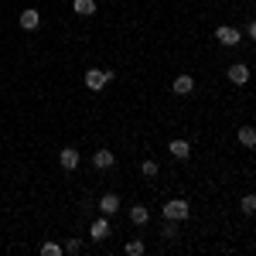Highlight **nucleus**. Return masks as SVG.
I'll use <instances>...</instances> for the list:
<instances>
[{
  "label": "nucleus",
  "instance_id": "9",
  "mask_svg": "<svg viewBox=\"0 0 256 256\" xmlns=\"http://www.w3.org/2000/svg\"><path fill=\"white\" fill-rule=\"evenodd\" d=\"M171 89H174V96H192V92H195V79H192V76H178Z\"/></svg>",
  "mask_w": 256,
  "mask_h": 256
},
{
  "label": "nucleus",
  "instance_id": "3",
  "mask_svg": "<svg viewBox=\"0 0 256 256\" xmlns=\"http://www.w3.org/2000/svg\"><path fill=\"white\" fill-rule=\"evenodd\" d=\"M216 38H218V44H226V48H236L239 41H242V34H239L236 28H229V24H222L216 31Z\"/></svg>",
  "mask_w": 256,
  "mask_h": 256
},
{
  "label": "nucleus",
  "instance_id": "15",
  "mask_svg": "<svg viewBox=\"0 0 256 256\" xmlns=\"http://www.w3.org/2000/svg\"><path fill=\"white\" fill-rule=\"evenodd\" d=\"M65 250H62L58 242H41V256H62Z\"/></svg>",
  "mask_w": 256,
  "mask_h": 256
},
{
  "label": "nucleus",
  "instance_id": "4",
  "mask_svg": "<svg viewBox=\"0 0 256 256\" xmlns=\"http://www.w3.org/2000/svg\"><path fill=\"white\" fill-rule=\"evenodd\" d=\"M226 76H229L232 86H246V82H250V65L236 62V65H229V72H226Z\"/></svg>",
  "mask_w": 256,
  "mask_h": 256
},
{
  "label": "nucleus",
  "instance_id": "18",
  "mask_svg": "<svg viewBox=\"0 0 256 256\" xmlns=\"http://www.w3.org/2000/svg\"><path fill=\"white\" fill-rule=\"evenodd\" d=\"M126 253H130V256H140V253H144V242H140V239H130V242H126Z\"/></svg>",
  "mask_w": 256,
  "mask_h": 256
},
{
  "label": "nucleus",
  "instance_id": "10",
  "mask_svg": "<svg viewBox=\"0 0 256 256\" xmlns=\"http://www.w3.org/2000/svg\"><path fill=\"white\" fill-rule=\"evenodd\" d=\"M18 24H20V28H24V31H34V28H38V24H41V14H38V10H31V7H28V10H20Z\"/></svg>",
  "mask_w": 256,
  "mask_h": 256
},
{
  "label": "nucleus",
  "instance_id": "21",
  "mask_svg": "<svg viewBox=\"0 0 256 256\" xmlns=\"http://www.w3.org/2000/svg\"><path fill=\"white\" fill-rule=\"evenodd\" d=\"M246 34H250V41H256V20L250 24V28H246Z\"/></svg>",
  "mask_w": 256,
  "mask_h": 256
},
{
  "label": "nucleus",
  "instance_id": "2",
  "mask_svg": "<svg viewBox=\"0 0 256 256\" xmlns=\"http://www.w3.org/2000/svg\"><path fill=\"white\" fill-rule=\"evenodd\" d=\"M192 216V205L184 202V198H171V202H164V218H174V222H181V218Z\"/></svg>",
  "mask_w": 256,
  "mask_h": 256
},
{
  "label": "nucleus",
  "instance_id": "1",
  "mask_svg": "<svg viewBox=\"0 0 256 256\" xmlns=\"http://www.w3.org/2000/svg\"><path fill=\"white\" fill-rule=\"evenodd\" d=\"M113 79H116L113 68H89V72H86V89H89V92H102Z\"/></svg>",
  "mask_w": 256,
  "mask_h": 256
},
{
  "label": "nucleus",
  "instance_id": "7",
  "mask_svg": "<svg viewBox=\"0 0 256 256\" xmlns=\"http://www.w3.org/2000/svg\"><path fill=\"white\" fill-rule=\"evenodd\" d=\"M58 164L65 168V171H76V168H79V150H76V147H62Z\"/></svg>",
  "mask_w": 256,
  "mask_h": 256
},
{
  "label": "nucleus",
  "instance_id": "8",
  "mask_svg": "<svg viewBox=\"0 0 256 256\" xmlns=\"http://www.w3.org/2000/svg\"><path fill=\"white\" fill-rule=\"evenodd\" d=\"M168 150H171L178 160H188V158H192V144H188V140H181V137L171 140V144H168Z\"/></svg>",
  "mask_w": 256,
  "mask_h": 256
},
{
  "label": "nucleus",
  "instance_id": "19",
  "mask_svg": "<svg viewBox=\"0 0 256 256\" xmlns=\"http://www.w3.org/2000/svg\"><path fill=\"white\" fill-rule=\"evenodd\" d=\"M62 250H65V253H72V256H76V253L82 250V242H79V239H68V242H65Z\"/></svg>",
  "mask_w": 256,
  "mask_h": 256
},
{
  "label": "nucleus",
  "instance_id": "17",
  "mask_svg": "<svg viewBox=\"0 0 256 256\" xmlns=\"http://www.w3.org/2000/svg\"><path fill=\"white\" fill-rule=\"evenodd\" d=\"M140 174L144 178H158V164H154V160H144V164H140Z\"/></svg>",
  "mask_w": 256,
  "mask_h": 256
},
{
  "label": "nucleus",
  "instance_id": "6",
  "mask_svg": "<svg viewBox=\"0 0 256 256\" xmlns=\"http://www.w3.org/2000/svg\"><path fill=\"white\" fill-rule=\"evenodd\" d=\"M110 232H113V229H110V216L96 218V222H92V226H89V236L96 239V242H102V239L110 236Z\"/></svg>",
  "mask_w": 256,
  "mask_h": 256
},
{
  "label": "nucleus",
  "instance_id": "11",
  "mask_svg": "<svg viewBox=\"0 0 256 256\" xmlns=\"http://www.w3.org/2000/svg\"><path fill=\"white\" fill-rule=\"evenodd\" d=\"M99 212H102V216H116L120 212V198L116 195H102L99 198Z\"/></svg>",
  "mask_w": 256,
  "mask_h": 256
},
{
  "label": "nucleus",
  "instance_id": "12",
  "mask_svg": "<svg viewBox=\"0 0 256 256\" xmlns=\"http://www.w3.org/2000/svg\"><path fill=\"white\" fill-rule=\"evenodd\" d=\"M72 10L79 18H92L96 14V0H72Z\"/></svg>",
  "mask_w": 256,
  "mask_h": 256
},
{
  "label": "nucleus",
  "instance_id": "20",
  "mask_svg": "<svg viewBox=\"0 0 256 256\" xmlns=\"http://www.w3.org/2000/svg\"><path fill=\"white\" fill-rule=\"evenodd\" d=\"M160 236H168V239H174V236H178V229H174V218H168V226L160 229Z\"/></svg>",
  "mask_w": 256,
  "mask_h": 256
},
{
  "label": "nucleus",
  "instance_id": "5",
  "mask_svg": "<svg viewBox=\"0 0 256 256\" xmlns=\"http://www.w3.org/2000/svg\"><path fill=\"white\" fill-rule=\"evenodd\" d=\"M92 164H96L99 171H106V168H113V164H116V154H113L110 147H99L96 154H92Z\"/></svg>",
  "mask_w": 256,
  "mask_h": 256
},
{
  "label": "nucleus",
  "instance_id": "13",
  "mask_svg": "<svg viewBox=\"0 0 256 256\" xmlns=\"http://www.w3.org/2000/svg\"><path fill=\"white\" fill-rule=\"evenodd\" d=\"M147 218H150V212H147V205H134V208H130V222H134V226H144Z\"/></svg>",
  "mask_w": 256,
  "mask_h": 256
},
{
  "label": "nucleus",
  "instance_id": "16",
  "mask_svg": "<svg viewBox=\"0 0 256 256\" xmlns=\"http://www.w3.org/2000/svg\"><path fill=\"white\" fill-rule=\"evenodd\" d=\"M239 205H242V212H246V216H253V212H256V192H250Z\"/></svg>",
  "mask_w": 256,
  "mask_h": 256
},
{
  "label": "nucleus",
  "instance_id": "14",
  "mask_svg": "<svg viewBox=\"0 0 256 256\" xmlns=\"http://www.w3.org/2000/svg\"><path fill=\"white\" fill-rule=\"evenodd\" d=\"M239 144H242V147H256V130L253 126H239Z\"/></svg>",
  "mask_w": 256,
  "mask_h": 256
}]
</instances>
